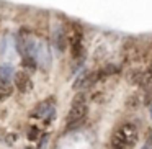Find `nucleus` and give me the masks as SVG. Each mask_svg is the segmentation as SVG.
Wrapping results in <instances>:
<instances>
[{
	"instance_id": "9b49d317",
	"label": "nucleus",
	"mask_w": 152,
	"mask_h": 149,
	"mask_svg": "<svg viewBox=\"0 0 152 149\" xmlns=\"http://www.w3.org/2000/svg\"><path fill=\"white\" fill-rule=\"evenodd\" d=\"M141 87L144 90H151L152 92V67L144 70V76H142V82H141Z\"/></svg>"
},
{
	"instance_id": "1a4fd4ad",
	"label": "nucleus",
	"mask_w": 152,
	"mask_h": 149,
	"mask_svg": "<svg viewBox=\"0 0 152 149\" xmlns=\"http://www.w3.org/2000/svg\"><path fill=\"white\" fill-rule=\"evenodd\" d=\"M53 43H54V46H56L57 51H61V53L66 51L67 44H69V40H67V31L64 30L62 26L56 28V30L53 31Z\"/></svg>"
},
{
	"instance_id": "f257e3e1",
	"label": "nucleus",
	"mask_w": 152,
	"mask_h": 149,
	"mask_svg": "<svg viewBox=\"0 0 152 149\" xmlns=\"http://www.w3.org/2000/svg\"><path fill=\"white\" fill-rule=\"evenodd\" d=\"M137 141V129L132 123H124L118 126L111 136V149H129Z\"/></svg>"
},
{
	"instance_id": "9d476101",
	"label": "nucleus",
	"mask_w": 152,
	"mask_h": 149,
	"mask_svg": "<svg viewBox=\"0 0 152 149\" xmlns=\"http://www.w3.org/2000/svg\"><path fill=\"white\" fill-rule=\"evenodd\" d=\"M12 77H15V72H13V67H12L10 64L0 66V80H2V82H10Z\"/></svg>"
},
{
	"instance_id": "f03ea898",
	"label": "nucleus",
	"mask_w": 152,
	"mask_h": 149,
	"mask_svg": "<svg viewBox=\"0 0 152 149\" xmlns=\"http://www.w3.org/2000/svg\"><path fill=\"white\" fill-rule=\"evenodd\" d=\"M87 112H88V105H87V97L85 93H77L72 100V105H70L69 115L66 118L67 123V129H75L85 121Z\"/></svg>"
},
{
	"instance_id": "39448f33",
	"label": "nucleus",
	"mask_w": 152,
	"mask_h": 149,
	"mask_svg": "<svg viewBox=\"0 0 152 149\" xmlns=\"http://www.w3.org/2000/svg\"><path fill=\"white\" fill-rule=\"evenodd\" d=\"M54 113H56L54 102H53V98H49V100H44L43 103H39V105L33 110L31 115H33L34 118H41L44 123H49L51 120L54 118Z\"/></svg>"
},
{
	"instance_id": "423d86ee",
	"label": "nucleus",
	"mask_w": 152,
	"mask_h": 149,
	"mask_svg": "<svg viewBox=\"0 0 152 149\" xmlns=\"http://www.w3.org/2000/svg\"><path fill=\"white\" fill-rule=\"evenodd\" d=\"M13 82H15V87L18 89L20 93H26L33 89V80H31L30 74L25 72V70H20V72H15V77H13Z\"/></svg>"
},
{
	"instance_id": "dca6fc26",
	"label": "nucleus",
	"mask_w": 152,
	"mask_h": 149,
	"mask_svg": "<svg viewBox=\"0 0 152 149\" xmlns=\"http://www.w3.org/2000/svg\"><path fill=\"white\" fill-rule=\"evenodd\" d=\"M151 112H152V110H151Z\"/></svg>"
},
{
	"instance_id": "ddd939ff",
	"label": "nucleus",
	"mask_w": 152,
	"mask_h": 149,
	"mask_svg": "<svg viewBox=\"0 0 152 149\" xmlns=\"http://www.w3.org/2000/svg\"><path fill=\"white\" fill-rule=\"evenodd\" d=\"M142 76H144V70L136 69V70H131L128 77H129V82H131V84H136V85H141V82H142Z\"/></svg>"
},
{
	"instance_id": "2eb2a0df",
	"label": "nucleus",
	"mask_w": 152,
	"mask_h": 149,
	"mask_svg": "<svg viewBox=\"0 0 152 149\" xmlns=\"http://www.w3.org/2000/svg\"><path fill=\"white\" fill-rule=\"evenodd\" d=\"M139 95H132V97H129V100H128V106L129 108H137L139 106Z\"/></svg>"
},
{
	"instance_id": "0eeeda50",
	"label": "nucleus",
	"mask_w": 152,
	"mask_h": 149,
	"mask_svg": "<svg viewBox=\"0 0 152 149\" xmlns=\"http://www.w3.org/2000/svg\"><path fill=\"white\" fill-rule=\"evenodd\" d=\"M139 49H141V48H137V44H136L134 40H128L124 44V48H123V56H124V59L128 61V62L139 61L142 57L141 53H139Z\"/></svg>"
},
{
	"instance_id": "7ed1b4c3",
	"label": "nucleus",
	"mask_w": 152,
	"mask_h": 149,
	"mask_svg": "<svg viewBox=\"0 0 152 149\" xmlns=\"http://www.w3.org/2000/svg\"><path fill=\"white\" fill-rule=\"evenodd\" d=\"M17 51L23 57V61H36L38 62V44L33 34L25 28L20 30L17 34Z\"/></svg>"
},
{
	"instance_id": "6e6552de",
	"label": "nucleus",
	"mask_w": 152,
	"mask_h": 149,
	"mask_svg": "<svg viewBox=\"0 0 152 149\" xmlns=\"http://www.w3.org/2000/svg\"><path fill=\"white\" fill-rule=\"evenodd\" d=\"M100 80H102V77H100L98 70L96 72H87L82 77H79V80L75 82V89H90Z\"/></svg>"
},
{
	"instance_id": "20e7f679",
	"label": "nucleus",
	"mask_w": 152,
	"mask_h": 149,
	"mask_svg": "<svg viewBox=\"0 0 152 149\" xmlns=\"http://www.w3.org/2000/svg\"><path fill=\"white\" fill-rule=\"evenodd\" d=\"M66 31H67V40H69V44H70V53L77 59L83 54V31L80 28V25L77 23H70Z\"/></svg>"
},
{
	"instance_id": "4468645a",
	"label": "nucleus",
	"mask_w": 152,
	"mask_h": 149,
	"mask_svg": "<svg viewBox=\"0 0 152 149\" xmlns=\"http://www.w3.org/2000/svg\"><path fill=\"white\" fill-rule=\"evenodd\" d=\"M38 138H39V129L36 126H31V129L28 131V139L30 141H36Z\"/></svg>"
},
{
	"instance_id": "f8f14e48",
	"label": "nucleus",
	"mask_w": 152,
	"mask_h": 149,
	"mask_svg": "<svg viewBox=\"0 0 152 149\" xmlns=\"http://www.w3.org/2000/svg\"><path fill=\"white\" fill-rule=\"evenodd\" d=\"M13 92V87H12L10 82H2L0 80V100H5L12 95Z\"/></svg>"
}]
</instances>
